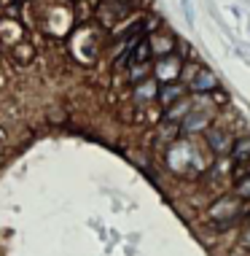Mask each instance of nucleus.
<instances>
[{"label": "nucleus", "mask_w": 250, "mask_h": 256, "mask_svg": "<svg viewBox=\"0 0 250 256\" xmlns=\"http://www.w3.org/2000/svg\"><path fill=\"white\" fill-rule=\"evenodd\" d=\"M183 14H186V19H189V24L194 22V14H191V0H183Z\"/></svg>", "instance_id": "1"}]
</instances>
